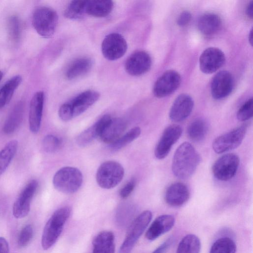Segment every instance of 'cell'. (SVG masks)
Segmentation results:
<instances>
[{
	"instance_id": "6da1fadb",
	"label": "cell",
	"mask_w": 253,
	"mask_h": 253,
	"mask_svg": "<svg viewBox=\"0 0 253 253\" xmlns=\"http://www.w3.org/2000/svg\"><path fill=\"white\" fill-rule=\"evenodd\" d=\"M200 161V157L194 147L188 142H183L173 155L172 172L179 179H187L194 173Z\"/></svg>"
},
{
	"instance_id": "7a4b0ae2",
	"label": "cell",
	"mask_w": 253,
	"mask_h": 253,
	"mask_svg": "<svg viewBox=\"0 0 253 253\" xmlns=\"http://www.w3.org/2000/svg\"><path fill=\"white\" fill-rule=\"evenodd\" d=\"M71 211L70 207H64L57 210L52 214L44 227L42 237L41 244L43 250H48L56 242Z\"/></svg>"
},
{
	"instance_id": "3957f363",
	"label": "cell",
	"mask_w": 253,
	"mask_h": 253,
	"mask_svg": "<svg viewBox=\"0 0 253 253\" xmlns=\"http://www.w3.org/2000/svg\"><path fill=\"white\" fill-rule=\"evenodd\" d=\"M83 180L81 171L76 168L65 167L59 169L53 177V185L58 191L73 194L81 187Z\"/></svg>"
},
{
	"instance_id": "277c9868",
	"label": "cell",
	"mask_w": 253,
	"mask_h": 253,
	"mask_svg": "<svg viewBox=\"0 0 253 253\" xmlns=\"http://www.w3.org/2000/svg\"><path fill=\"white\" fill-rule=\"evenodd\" d=\"M58 23V15L51 8L41 6L37 8L32 16L33 26L37 32L44 38L54 34Z\"/></svg>"
},
{
	"instance_id": "5b68a950",
	"label": "cell",
	"mask_w": 253,
	"mask_h": 253,
	"mask_svg": "<svg viewBox=\"0 0 253 253\" xmlns=\"http://www.w3.org/2000/svg\"><path fill=\"white\" fill-rule=\"evenodd\" d=\"M124 169L118 162L108 161L98 168L96 180L98 185L104 189H111L116 186L122 180Z\"/></svg>"
},
{
	"instance_id": "8992f818",
	"label": "cell",
	"mask_w": 253,
	"mask_h": 253,
	"mask_svg": "<svg viewBox=\"0 0 253 253\" xmlns=\"http://www.w3.org/2000/svg\"><path fill=\"white\" fill-rule=\"evenodd\" d=\"M152 218L150 211L141 213L131 223L125 239L122 244L119 253H130L136 242L142 234Z\"/></svg>"
},
{
	"instance_id": "52a82bcc",
	"label": "cell",
	"mask_w": 253,
	"mask_h": 253,
	"mask_svg": "<svg viewBox=\"0 0 253 253\" xmlns=\"http://www.w3.org/2000/svg\"><path fill=\"white\" fill-rule=\"evenodd\" d=\"M247 128L246 125H242L217 137L212 144L213 150L221 154L237 148L245 137Z\"/></svg>"
},
{
	"instance_id": "ba28073f",
	"label": "cell",
	"mask_w": 253,
	"mask_h": 253,
	"mask_svg": "<svg viewBox=\"0 0 253 253\" xmlns=\"http://www.w3.org/2000/svg\"><path fill=\"white\" fill-rule=\"evenodd\" d=\"M240 164V158L233 153H227L219 157L213 164L212 172L217 179L228 181L236 174Z\"/></svg>"
},
{
	"instance_id": "9c48e42d",
	"label": "cell",
	"mask_w": 253,
	"mask_h": 253,
	"mask_svg": "<svg viewBox=\"0 0 253 253\" xmlns=\"http://www.w3.org/2000/svg\"><path fill=\"white\" fill-rule=\"evenodd\" d=\"M127 48L125 38L118 33H111L105 37L101 45L102 53L107 59L115 60L123 56Z\"/></svg>"
},
{
	"instance_id": "30bf717a",
	"label": "cell",
	"mask_w": 253,
	"mask_h": 253,
	"mask_svg": "<svg viewBox=\"0 0 253 253\" xmlns=\"http://www.w3.org/2000/svg\"><path fill=\"white\" fill-rule=\"evenodd\" d=\"M38 185L37 180H32L23 189L13 204L12 212L15 218H22L28 215L30 210L32 199L38 189Z\"/></svg>"
},
{
	"instance_id": "8fae6325",
	"label": "cell",
	"mask_w": 253,
	"mask_h": 253,
	"mask_svg": "<svg viewBox=\"0 0 253 253\" xmlns=\"http://www.w3.org/2000/svg\"><path fill=\"white\" fill-rule=\"evenodd\" d=\"M181 83V77L174 70H168L156 81L153 87V93L158 98L167 96L174 92Z\"/></svg>"
},
{
	"instance_id": "7c38bea8",
	"label": "cell",
	"mask_w": 253,
	"mask_h": 253,
	"mask_svg": "<svg viewBox=\"0 0 253 253\" xmlns=\"http://www.w3.org/2000/svg\"><path fill=\"white\" fill-rule=\"evenodd\" d=\"M182 132L181 127L177 125L169 126L165 129L155 148V155L157 159H163L168 156Z\"/></svg>"
},
{
	"instance_id": "4fadbf2b",
	"label": "cell",
	"mask_w": 253,
	"mask_h": 253,
	"mask_svg": "<svg viewBox=\"0 0 253 253\" xmlns=\"http://www.w3.org/2000/svg\"><path fill=\"white\" fill-rule=\"evenodd\" d=\"M225 61L224 54L220 49L209 47L202 52L200 57V68L202 72L211 74L222 67Z\"/></svg>"
},
{
	"instance_id": "5bb4252c",
	"label": "cell",
	"mask_w": 253,
	"mask_h": 253,
	"mask_svg": "<svg viewBox=\"0 0 253 253\" xmlns=\"http://www.w3.org/2000/svg\"><path fill=\"white\" fill-rule=\"evenodd\" d=\"M152 59L150 55L143 50L137 51L131 54L125 63L126 72L131 76L142 75L150 69Z\"/></svg>"
},
{
	"instance_id": "9a60e30c",
	"label": "cell",
	"mask_w": 253,
	"mask_h": 253,
	"mask_svg": "<svg viewBox=\"0 0 253 253\" xmlns=\"http://www.w3.org/2000/svg\"><path fill=\"white\" fill-rule=\"evenodd\" d=\"M234 80L232 74L227 71L218 72L211 83V93L215 99H221L228 96L232 91Z\"/></svg>"
},
{
	"instance_id": "2e32d148",
	"label": "cell",
	"mask_w": 253,
	"mask_h": 253,
	"mask_svg": "<svg viewBox=\"0 0 253 253\" xmlns=\"http://www.w3.org/2000/svg\"><path fill=\"white\" fill-rule=\"evenodd\" d=\"M193 106L192 98L187 94H181L176 97L170 108L169 118L175 122L182 121L190 115Z\"/></svg>"
},
{
	"instance_id": "e0dca14e",
	"label": "cell",
	"mask_w": 253,
	"mask_h": 253,
	"mask_svg": "<svg viewBox=\"0 0 253 253\" xmlns=\"http://www.w3.org/2000/svg\"><path fill=\"white\" fill-rule=\"evenodd\" d=\"M44 97L43 92L38 91L34 94L30 101L29 114V128L34 133H38L40 129Z\"/></svg>"
},
{
	"instance_id": "ac0fdd59",
	"label": "cell",
	"mask_w": 253,
	"mask_h": 253,
	"mask_svg": "<svg viewBox=\"0 0 253 253\" xmlns=\"http://www.w3.org/2000/svg\"><path fill=\"white\" fill-rule=\"evenodd\" d=\"M190 197L188 187L183 183L177 182L170 185L165 193L166 202L173 207H179L185 204Z\"/></svg>"
},
{
	"instance_id": "d6986e66",
	"label": "cell",
	"mask_w": 253,
	"mask_h": 253,
	"mask_svg": "<svg viewBox=\"0 0 253 253\" xmlns=\"http://www.w3.org/2000/svg\"><path fill=\"white\" fill-rule=\"evenodd\" d=\"M174 217L170 214H163L157 217L147 230L145 237L153 241L169 231L174 226Z\"/></svg>"
},
{
	"instance_id": "ffe728a7",
	"label": "cell",
	"mask_w": 253,
	"mask_h": 253,
	"mask_svg": "<svg viewBox=\"0 0 253 253\" xmlns=\"http://www.w3.org/2000/svg\"><path fill=\"white\" fill-rule=\"evenodd\" d=\"M99 96L100 94L98 92L88 90L81 93L69 102L73 117L78 116L84 113L98 99Z\"/></svg>"
},
{
	"instance_id": "44dd1931",
	"label": "cell",
	"mask_w": 253,
	"mask_h": 253,
	"mask_svg": "<svg viewBox=\"0 0 253 253\" xmlns=\"http://www.w3.org/2000/svg\"><path fill=\"white\" fill-rule=\"evenodd\" d=\"M126 127V123L123 119L111 118L99 138L103 142L110 144L122 135Z\"/></svg>"
},
{
	"instance_id": "7402d4cb",
	"label": "cell",
	"mask_w": 253,
	"mask_h": 253,
	"mask_svg": "<svg viewBox=\"0 0 253 253\" xmlns=\"http://www.w3.org/2000/svg\"><path fill=\"white\" fill-rule=\"evenodd\" d=\"M108 123V118L102 116L94 124L81 132L77 137V144L80 147H85L95 138H99Z\"/></svg>"
},
{
	"instance_id": "603a6c76",
	"label": "cell",
	"mask_w": 253,
	"mask_h": 253,
	"mask_svg": "<svg viewBox=\"0 0 253 253\" xmlns=\"http://www.w3.org/2000/svg\"><path fill=\"white\" fill-rule=\"evenodd\" d=\"M221 24V19L217 14L206 13L202 15L198 19L197 27L203 35L211 36L219 31Z\"/></svg>"
},
{
	"instance_id": "cb8c5ba5",
	"label": "cell",
	"mask_w": 253,
	"mask_h": 253,
	"mask_svg": "<svg viewBox=\"0 0 253 253\" xmlns=\"http://www.w3.org/2000/svg\"><path fill=\"white\" fill-rule=\"evenodd\" d=\"M92 66V61L87 57H83L73 61L65 71V77L68 80L79 78L88 73Z\"/></svg>"
},
{
	"instance_id": "d4e9b609",
	"label": "cell",
	"mask_w": 253,
	"mask_h": 253,
	"mask_svg": "<svg viewBox=\"0 0 253 253\" xmlns=\"http://www.w3.org/2000/svg\"><path fill=\"white\" fill-rule=\"evenodd\" d=\"M93 253H114V236L110 231L98 233L92 241Z\"/></svg>"
},
{
	"instance_id": "484cf974",
	"label": "cell",
	"mask_w": 253,
	"mask_h": 253,
	"mask_svg": "<svg viewBox=\"0 0 253 253\" xmlns=\"http://www.w3.org/2000/svg\"><path fill=\"white\" fill-rule=\"evenodd\" d=\"M113 6V2L110 0H87L85 12L94 17H104L111 13Z\"/></svg>"
},
{
	"instance_id": "4316f807",
	"label": "cell",
	"mask_w": 253,
	"mask_h": 253,
	"mask_svg": "<svg viewBox=\"0 0 253 253\" xmlns=\"http://www.w3.org/2000/svg\"><path fill=\"white\" fill-rule=\"evenodd\" d=\"M23 112L22 102H20L15 105L4 124L3 131L4 133L11 134L19 127L23 120Z\"/></svg>"
},
{
	"instance_id": "83f0119b",
	"label": "cell",
	"mask_w": 253,
	"mask_h": 253,
	"mask_svg": "<svg viewBox=\"0 0 253 253\" xmlns=\"http://www.w3.org/2000/svg\"><path fill=\"white\" fill-rule=\"evenodd\" d=\"M208 128V123L205 120L201 118L195 119L188 126V136L193 141H201L206 136Z\"/></svg>"
},
{
	"instance_id": "f1b7e54d",
	"label": "cell",
	"mask_w": 253,
	"mask_h": 253,
	"mask_svg": "<svg viewBox=\"0 0 253 253\" xmlns=\"http://www.w3.org/2000/svg\"><path fill=\"white\" fill-rule=\"evenodd\" d=\"M22 80L20 76H15L6 82L1 87L0 89V109L10 102L14 90L20 84Z\"/></svg>"
},
{
	"instance_id": "f546056e",
	"label": "cell",
	"mask_w": 253,
	"mask_h": 253,
	"mask_svg": "<svg viewBox=\"0 0 253 253\" xmlns=\"http://www.w3.org/2000/svg\"><path fill=\"white\" fill-rule=\"evenodd\" d=\"M18 146V141L12 140L0 150V175L5 171L11 163L17 152Z\"/></svg>"
},
{
	"instance_id": "4dcf8cb0",
	"label": "cell",
	"mask_w": 253,
	"mask_h": 253,
	"mask_svg": "<svg viewBox=\"0 0 253 253\" xmlns=\"http://www.w3.org/2000/svg\"><path fill=\"white\" fill-rule=\"evenodd\" d=\"M201 241L195 235L188 234L179 242L176 253H200Z\"/></svg>"
},
{
	"instance_id": "1f68e13d",
	"label": "cell",
	"mask_w": 253,
	"mask_h": 253,
	"mask_svg": "<svg viewBox=\"0 0 253 253\" xmlns=\"http://www.w3.org/2000/svg\"><path fill=\"white\" fill-rule=\"evenodd\" d=\"M140 133V128L138 126L134 127L110 144L109 149L112 151H118L138 137Z\"/></svg>"
},
{
	"instance_id": "d6a6232c",
	"label": "cell",
	"mask_w": 253,
	"mask_h": 253,
	"mask_svg": "<svg viewBox=\"0 0 253 253\" xmlns=\"http://www.w3.org/2000/svg\"><path fill=\"white\" fill-rule=\"evenodd\" d=\"M236 243L232 239L223 237L213 243L209 253H236Z\"/></svg>"
},
{
	"instance_id": "836d02e7",
	"label": "cell",
	"mask_w": 253,
	"mask_h": 253,
	"mask_svg": "<svg viewBox=\"0 0 253 253\" xmlns=\"http://www.w3.org/2000/svg\"><path fill=\"white\" fill-rule=\"evenodd\" d=\"M87 0H75L72 1L65 9L64 15L70 19L81 18L85 12Z\"/></svg>"
},
{
	"instance_id": "e575fe53",
	"label": "cell",
	"mask_w": 253,
	"mask_h": 253,
	"mask_svg": "<svg viewBox=\"0 0 253 253\" xmlns=\"http://www.w3.org/2000/svg\"><path fill=\"white\" fill-rule=\"evenodd\" d=\"M7 28L10 40L14 43L19 42L21 34V24L17 16L12 15L9 18Z\"/></svg>"
},
{
	"instance_id": "d590c367",
	"label": "cell",
	"mask_w": 253,
	"mask_h": 253,
	"mask_svg": "<svg viewBox=\"0 0 253 253\" xmlns=\"http://www.w3.org/2000/svg\"><path fill=\"white\" fill-rule=\"evenodd\" d=\"M253 98L248 99L239 108L237 113V118L240 121H246L253 117Z\"/></svg>"
},
{
	"instance_id": "8d00e7d4",
	"label": "cell",
	"mask_w": 253,
	"mask_h": 253,
	"mask_svg": "<svg viewBox=\"0 0 253 253\" xmlns=\"http://www.w3.org/2000/svg\"><path fill=\"white\" fill-rule=\"evenodd\" d=\"M34 234L33 226L30 224L25 225L21 229L18 238V245L20 248L26 246L31 241Z\"/></svg>"
},
{
	"instance_id": "74e56055",
	"label": "cell",
	"mask_w": 253,
	"mask_h": 253,
	"mask_svg": "<svg viewBox=\"0 0 253 253\" xmlns=\"http://www.w3.org/2000/svg\"><path fill=\"white\" fill-rule=\"evenodd\" d=\"M60 144V139L52 134L46 135L42 141L43 149L47 153H53L56 151L59 148Z\"/></svg>"
},
{
	"instance_id": "f35d334b",
	"label": "cell",
	"mask_w": 253,
	"mask_h": 253,
	"mask_svg": "<svg viewBox=\"0 0 253 253\" xmlns=\"http://www.w3.org/2000/svg\"><path fill=\"white\" fill-rule=\"evenodd\" d=\"M58 115L63 121H69L74 118L71 106L68 102L65 103L60 106Z\"/></svg>"
},
{
	"instance_id": "ab89813d",
	"label": "cell",
	"mask_w": 253,
	"mask_h": 253,
	"mask_svg": "<svg viewBox=\"0 0 253 253\" xmlns=\"http://www.w3.org/2000/svg\"><path fill=\"white\" fill-rule=\"evenodd\" d=\"M135 185V180L134 179H131L120 190L119 192L120 197L124 199L127 198L133 191Z\"/></svg>"
},
{
	"instance_id": "60d3db41",
	"label": "cell",
	"mask_w": 253,
	"mask_h": 253,
	"mask_svg": "<svg viewBox=\"0 0 253 253\" xmlns=\"http://www.w3.org/2000/svg\"><path fill=\"white\" fill-rule=\"evenodd\" d=\"M192 18L191 13L187 10L182 11L176 20L177 24L180 27H184L189 24Z\"/></svg>"
},
{
	"instance_id": "b9f144b4",
	"label": "cell",
	"mask_w": 253,
	"mask_h": 253,
	"mask_svg": "<svg viewBox=\"0 0 253 253\" xmlns=\"http://www.w3.org/2000/svg\"><path fill=\"white\" fill-rule=\"evenodd\" d=\"M173 242V238H169L160 245L152 253H165Z\"/></svg>"
},
{
	"instance_id": "7bdbcfd3",
	"label": "cell",
	"mask_w": 253,
	"mask_h": 253,
	"mask_svg": "<svg viewBox=\"0 0 253 253\" xmlns=\"http://www.w3.org/2000/svg\"><path fill=\"white\" fill-rule=\"evenodd\" d=\"M0 253H9L8 243L3 237H0Z\"/></svg>"
},
{
	"instance_id": "ee69618b",
	"label": "cell",
	"mask_w": 253,
	"mask_h": 253,
	"mask_svg": "<svg viewBox=\"0 0 253 253\" xmlns=\"http://www.w3.org/2000/svg\"><path fill=\"white\" fill-rule=\"evenodd\" d=\"M246 14L251 19H252L253 15V1H251L248 5L246 8Z\"/></svg>"
},
{
	"instance_id": "f6af8a7d",
	"label": "cell",
	"mask_w": 253,
	"mask_h": 253,
	"mask_svg": "<svg viewBox=\"0 0 253 253\" xmlns=\"http://www.w3.org/2000/svg\"><path fill=\"white\" fill-rule=\"evenodd\" d=\"M249 41L251 45L253 44V31L251 29L249 35Z\"/></svg>"
},
{
	"instance_id": "bcb514c9",
	"label": "cell",
	"mask_w": 253,
	"mask_h": 253,
	"mask_svg": "<svg viewBox=\"0 0 253 253\" xmlns=\"http://www.w3.org/2000/svg\"><path fill=\"white\" fill-rule=\"evenodd\" d=\"M3 76V73L0 70V82Z\"/></svg>"
}]
</instances>
